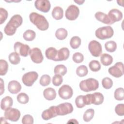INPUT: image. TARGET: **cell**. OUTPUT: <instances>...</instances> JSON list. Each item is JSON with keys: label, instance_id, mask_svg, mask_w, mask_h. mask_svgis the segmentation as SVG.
<instances>
[{"label": "cell", "instance_id": "cell-29", "mask_svg": "<svg viewBox=\"0 0 124 124\" xmlns=\"http://www.w3.org/2000/svg\"><path fill=\"white\" fill-rule=\"evenodd\" d=\"M54 72L55 74L60 75L62 76H64L67 73V68L64 65L59 64L55 67Z\"/></svg>", "mask_w": 124, "mask_h": 124}, {"label": "cell", "instance_id": "cell-13", "mask_svg": "<svg viewBox=\"0 0 124 124\" xmlns=\"http://www.w3.org/2000/svg\"><path fill=\"white\" fill-rule=\"evenodd\" d=\"M58 93L61 98L64 100L68 99L73 95V89L70 86L64 84L59 88Z\"/></svg>", "mask_w": 124, "mask_h": 124}, {"label": "cell", "instance_id": "cell-36", "mask_svg": "<svg viewBox=\"0 0 124 124\" xmlns=\"http://www.w3.org/2000/svg\"><path fill=\"white\" fill-rule=\"evenodd\" d=\"M17 100L20 104H27L29 100V96L24 93H19L17 96Z\"/></svg>", "mask_w": 124, "mask_h": 124}, {"label": "cell", "instance_id": "cell-38", "mask_svg": "<svg viewBox=\"0 0 124 124\" xmlns=\"http://www.w3.org/2000/svg\"><path fill=\"white\" fill-rule=\"evenodd\" d=\"M75 103L77 108H83L86 105L84 95H79L75 99Z\"/></svg>", "mask_w": 124, "mask_h": 124}, {"label": "cell", "instance_id": "cell-4", "mask_svg": "<svg viewBox=\"0 0 124 124\" xmlns=\"http://www.w3.org/2000/svg\"><path fill=\"white\" fill-rule=\"evenodd\" d=\"M113 34V29L109 26L99 28L95 32V36L100 40H105L110 38L112 37Z\"/></svg>", "mask_w": 124, "mask_h": 124}, {"label": "cell", "instance_id": "cell-20", "mask_svg": "<svg viewBox=\"0 0 124 124\" xmlns=\"http://www.w3.org/2000/svg\"><path fill=\"white\" fill-rule=\"evenodd\" d=\"M43 95L45 99L47 100H53L56 96V91L52 88H47L44 90Z\"/></svg>", "mask_w": 124, "mask_h": 124}, {"label": "cell", "instance_id": "cell-33", "mask_svg": "<svg viewBox=\"0 0 124 124\" xmlns=\"http://www.w3.org/2000/svg\"><path fill=\"white\" fill-rule=\"evenodd\" d=\"M94 114V110L93 109L90 108L85 111L83 114V118L85 122H90L93 117Z\"/></svg>", "mask_w": 124, "mask_h": 124}, {"label": "cell", "instance_id": "cell-24", "mask_svg": "<svg viewBox=\"0 0 124 124\" xmlns=\"http://www.w3.org/2000/svg\"><path fill=\"white\" fill-rule=\"evenodd\" d=\"M103 95L99 92H96L92 94V104L99 105L104 101Z\"/></svg>", "mask_w": 124, "mask_h": 124}, {"label": "cell", "instance_id": "cell-34", "mask_svg": "<svg viewBox=\"0 0 124 124\" xmlns=\"http://www.w3.org/2000/svg\"><path fill=\"white\" fill-rule=\"evenodd\" d=\"M0 75L4 76L6 75L8 70V62L4 60H0Z\"/></svg>", "mask_w": 124, "mask_h": 124}, {"label": "cell", "instance_id": "cell-48", "mask_svg": "<svg viewBox=\"0 0 124 124\" xmlns=\"http://www.w3.org/2000/svg\"><path fill=\"white\" fill-rule=\"evenodd\" d=\"M75 2H76V3H77L79 5H81V4H82V3L84 2V0H82V1H81V0H78V1L75 0Z\"/></svg>", "mask_w": 124, "mask_h": 124}, {"label": "cell", "instance_id": "cell-37", "mask_svg": "<svg viewBox=\"0 0 124 124\" xmlns=\"http://www.w3.org/2000/svg\"><path fill=\"white\" fill-rule=\"evenodd\" d=\"M114 98L116 100L121 101L124 99V89L123 88H118L114 92Z\"/></svg>", "mask_w": 124, "mask_h": 124}, {"label": "cell", "instance_id": "cell-42", "mask_svg": "<svg viewBox=\"0 0 124 124\" xmlns=\"http://www.w3.org/2000/svg\"><path fill=\"white\" fill-rule=\"evenodd\" d=\"M63 79L60 75L56 74L52 78V83L55 86H59L62 83Z\"/></svg>", "mask_w": 124, "mask_h": 124}, {"label": "cell", "instance_id": "cell-16", "mask_svg": "<svg viewBox=\"0 0 124 124\" xmlns=\"http://www.w3.org/2000/svg\"><path fill=\"white\" fill-rule=\"evenodd\" d=\"M108 16L113 23H114L115 22L119 21L123 18L122 12L117 9H112L110 10L108 12Z\"/></svg>", "mask_w": 124, "mask_h": 124}, {"label": "cell", "instance_id": "cell-18", "mask_svg": "<svg viewBox=\"0 0 124 124\" xmlns=\"http://www.w3.org/2000/svg\"><path fill=\"white\" fill-rule=\"evenodd\" d=\"M70 55V51L68 48L62 47L58 51L56 61H65L68 59Z\"/></svg>", "mask_w": 124, "mask_h": 124}, {"label": "cell", "instance_id": "cell-28", "mask_svg": "<svg viewBox=\"0 0 124 124\" xmlns=\"http://www.w3.org/2000/svg\"><path fill=\"white\" fill-rule=\"evenodd\" d=\"M36 36V33L34 31L31 30H26L23 34V38L28 41H31L33 40Z\"/></svg>", "mask_w": 124, "mask_h": 124}, {"label": "cell", "instance_id": "cell-11", "mask_svg": "<svg viewBox=\"0 0 124 124\" xmlns=\"http://www.w3.org/2000/svg\"><path fill=\"white\" fill-rule=\"evenodd\" d=\"M58 115H65L71 113L73 111L72 105L68 102L60 104L56 106Z\"/></svg>", "mask_w": 124, "mask_h": 124}, {"label": "cell", "instance_id": "cell-1", "mask_svg": "<svg viewBox=\"0 0 124 124\" xmlns=\"http://www.w3.org/2000/svg\"><path fill=\"white\" fill-rule=\"evenodd\" d=\"M23 22V19L19 15H14L10 19L4 28V33L8 35H14L17 28L20 26Z\"/></svg>", "mask_w": 124, "mask_h": 124}, {"label": "cell", "instance_id": "cell-27", "mask_svg": "<svg viewBox=\"0 0 124 124\" xmlns=\"http://www.w3.org/2000/svg\"><path fill=\"white\" fill-rule=\"evenodd\" d=\"M8 58L10 63L14 65L18 64L20 61V58L19 54L16 52L11 53L9 55Z\"/></svg>", "mask_w": 124, "mask_h": 124}, {"label": "cell", "instance_id": "cell-2", "mask_svg": "<svg viewBox=\"0 0 124 124\" xmlns=\"http://www.w3.org/2000/svg\"><path fill=\"white\" fill-rule=\"evenodd\" d=\"M29 18L31 22L35 25L37 29L41 31H46L49 27V23L46 17L42 15L35 12L30 14Z\"/></svg>", "mask_w": 124, "mask_h": 124}, {"label": "cell", "instance_id": "cell-19", "mask_svg": "<svg viewBox=\"0 0 124 124\" xmlns=\"http://www.w3.org/2000/svg\"><path fill=\"white\" fill-rule=\"evenodd\" d=\"M94 16H95V18L97 20H98L104 24H108V25H111V24H113V22L109 19L108 15H107L103 12H97L95 14Z\"/></svg>", "mask_w": 124, "mask_h": 124}, {"label": "cell", "instance_id": "cell-17", "mask_svg": "<svg viewBox=\"0 0 124 124\" xmlns=\"http://www.w3.org/2000/svg\"><path fill=\"white\" fill-rule=\"evenodd\" d=\"M21 84L16 80L10 81L8 84V90L12 94L17 93L21 91Z\"/></svg>", "mask_w": 124, "mask_h": 124}, {"label": "cell", "instance_id": "cell-8", "mask_svg": "<svg viewBox=\"0 0 124 124\" xmlns=\"http://www.w3.org/2000/svg\"><path fill=\"white\" fill-rule=\"evenodd\" d=\"M20 117V111L15 108H9L5 110L4 117L6 119L12 121L17 122Z\"/></svg>", "mask_w": 124, "mask_h": 124}, {"label": "cell", "instance_id": "cell-12", "mask_svg": "<svg viewBox=\"0 0 124 124\" xmlns=\"http://www.w3.org/2000/svg\"><path fill=\"white\" fill-rule=\"evenodd\" d=\"M29 55L31 61L35 63H40L43 61L44 57L41 50L38 47H34L30 49Z\"/></svg>", "mask_w": 124, "mask_h": 124}, {"label": "cell", "instance_id": "cell-6", "mask_svg": "<svg viewBox=\"0 0 124 124\" xmlns=\"http://www.w3.org/2000/svg\"><path fill=\"white\" fill-rule=\"evenodd\" d=\"M88 49L92 55L95 57L100 56L102 52L101 44L96 40H92L89 43Z\"/></svg>", "mask_w": 124, "mask_h": 124}, {"label": "cell", "instance_id": "cell-30", "mask_svg": "<svg viewBox=\"0 0 124 124\" xmlns=\"http://www.w3.org/2000/svg\"><path fill=\"white\" fill-rule=\"evenodd\" d=\"M81 42V39L78 36H75L71 38L70 41V45L72 48L77 49L80 46Z\"/></svg>", "mask_w": 124, "mask_h": 124}, {"label": "cell", "instance_id": "cell-23", "mask_svg": "<svg viewBox=\"0 0 124 124\" xmlns=\"http://www.w3.org/2000/svg\"><path fill=\"white\" fill-rule=\"evenodd\" d=\"M52 17L56 20L61 19L63 16V11L62 7L60 6L55 7L51 13Z\"/></svg>", "mask_w": 124, "mask_h": 124}, {"label": "cell", "instance_id": "cell-26", "mask_svg": "<svg viewBox=\"0 0 124 124\" xmlns=\"http://www.w3.org/2000/svg\"><path fill=\"white\" fill-rule=\"evenodd\" d=\"M67 35L68 32L67 30L62 28L57 29L55 32L56 37L60 40H63L65 39L67 36Z\"/></svg>", "mask_w": 124, "mask_h": 124}, {"label": "cell", "instance_id": "cell-40", "mask_svg": "<svg viewBox=\"0 0 124 124\" xmlns=\"http://www.w3.org/2000/svg\"><path fill=\"white\" fill-rule=\"evenodd\" d=\"M102 85L103 88L105 89H109L113 85V81L111 78L108 77H106L103 78L102 80Z\"/></svg>", "mask_w": 124, "mask_h": 124}, {"label": "cell", "instance_id": "cell-32", "mask_svg": "<svg viewBox=\"0 0 124 124\" xmlns=\"http://www.w3.org/2000/svg\"><path fill=\"white\" fill-rule=\"evenodd\" d=\"M88 73V70L86 66L84 65H81L78 67L76 69L77 75L80 77H85L87 75Z\"/></svg>", "mask_w": 124, "mask_h": 124}, {"label": "cell", "instance_id": "cell-41", "mask_svg": "<svg viewBox=\"0 0 124 124\" xmlns=\"http://www.w3.org/2000/svg\"><path fill=\"white\" fill-rule=\"evenodd\" d=\"M73 61L77 63H79L82 62L84 60V56L80 52L75 53L72 57Z\"/></svg>", "mask_w": 124, "mask_h": 124}, {"label": "cell", "instance_id": "cell-46", "mask_svg": "<svg viewBox=\"0 0 124 124\" xmlns=\"http://www.w3.org/2000/svg\"><path fill=\"white\" fill-rule=\"evenodd\" d=\"M0 84H1V87H0V95H2L4 91V83L3 79L2 78H0Z\"/></svg>", "mask_w": 124, "mask_h": 124}, {"label": "cell", "instance_id": "cell-15", "mask_svg": "<svg viewBox=\"0 0 124 124\" xmlns=\"http://www.w3.org/2000/svg\"><path fill=\"white\" fill-rule=\"evenodd\" d=\"M58 115L56 106H51L49 108L45 110L42 113L41 116L43 119L47 121L55 117Z\"/></svg>", "mask_w": 124, "mask_h": 124}, {"label": "cell", "instance_id": "cell-14", "mask_svg": "<svg viewBox=\"0 0 124 124\" xmlns=\"http://www.w3.org/2000/svg\"><path fill=\"white\" fill-rule=\"evenodd\" d=\"M34 6L39 11L47 13L50 9L51 4L48 0H36L34 2Z\"/></svg>", "mask_w": 124, "mask_h": 124}, {"label": "cell", "instance_id": "cell-47", "mask_svg": "<svg viewBox=\"0 0 124 124\" xmlns=\"http://www.w3.org/2000/svg\"><path fill=\"white\" fill-rule=\"evenodd\" d=\"M67 124H78V122L77 121V120L75 119H72L69 120V121L67 123Z\"/></svg>", "mask_w": 124, "mask_h": 124}, {"label": "cell", "instance_id": "cell-43", "mask_svg": "<svg viewBox=\"0 0 124 124\" xmlns=\"http://www.w3.org/2000/svg\"><path fill=\"white\" fill-rule=\"evenodd\" d=\"M115 111L116 113L119 116L124 115V104H119L116 105L115 108Z\"/></svg>", "mask_w": 124, "mask_h": 124}, {"label": "cell", "instance_id": "cell-39", "mask_svg": "<svg viewBox=\"0 0 124 124\" xmlns=\"http://www.w3.org/2000/svg\"><path fill=\"white\" fill-rule=\"evenodd\" d=\"M51 82V78L48 75H44L41 76L40 79V84L42 86H48Z\"/></svg>", "mask_w": 124, "mask_h": 124}, {"label": "cell", "instance_id": "cell-21", "mask_svg": "<svg viewBox=\"0 0 124 124\" xmlns=\"http://www.w3.org/2000/svg\"><path fill=\"white\" fill-rule=\"evenodd\" d=\"M13 104V100L12 97L6 96L3 98L0 102V108L2 110H6L11 107Z\"/></svg>", "mask_w": 124, "mask_h": 124}, {"label": "cell", "instance_id": "cell-35", "mask_svg": "<svg viewBox=\"0 0 124 124\" xmlns=\"http://www.w3.org/2000/svg\"><path fill=\"white\" fill-rule=\"evenodd\" d=\"M89 66L90 70L93 72H97L101 69V64L100 62L96 60H92L89 63Z\"/></svg>", "mask_w": 124, "mask_h": 124}, {"label": "cell", "instance_id": "cell-25", "mask_svg": "<svg viewBox=\"0 0 124 124\" xmlns=\"http://www.w3.org/2000/svg\"><path fill=\"white\" fill-rule=\"evenodd\" d=\"M100 61L103 65L105 66H108L112 63L113 58L111 55L107 53H104L101 56Z\"/></svg>", "mask_w": 124, "mask_h": 124}, {"label": "cell", "instance_id": "cell-45", "mask_svg": "<svg viewBox=\"0 0 124 124\" xmlns=\"http://www.w3.org/2000/svg\"><path fill=\"white\" fill-rule=\"evenodd\" d=\"M22 123L23 124H33V118L30 114L25 115L22 119Z\"/></svg>", "mask_w": 124, "mask_h": 124}, {"label": "cell", "instance_id": "cell-31", "mask_svg": "<svg viewBox=\"0 0 124 124\" xmlns=\"http://www.w3.org/2000/svg\"><path fill=\"white\" fill-rule=\"evenodd\" d=\"M105 47L107 51L113 52L117 48L116 43L113 41H108L105 43Z\"/></svg>", "mask_w": 124, "mask_h": 124}, {"label": "cell", "instance_id": "cell-3", "mask_svg": "<svg viewBox=\"0 0 124 124\" xmlns=\"http://www.w3.org/2000/svg\"><path fill=\"white\" fill-rule=\"evenodd\" d=\"M99 87L98 81L93 78H89L82 80L79 83L80 89L85 92L95 91Z\"/></svg>", "mask_w": 124, "mask_h": 124}, {"label": "cell", "instance_id": "cell-10", "mask_svg": "<svg viewBox=\"0 0 124 124\" xmlns=\"http://www.w3.org/2000/svg\"><path fill=\"white\" fill-rule=\"evenodd\" d=\"M79 10L78 6L75 5H71L68 6L66 10L65 16L66 18L69 20H75L78 16Z\"/></svg>", "mask_w": 124, "mask_h": 124}, {"label": "cell", "instance_id": "cell-44", "mask_svg": "<svg viewBox=\"0 0 124 124\" xmlns=\"http://www.w3.org/2000/svg\"><path fill=\"white\" fill-rule=\"evenodd\" d=\"M0 24H2L6 20L8 13L7 11L3 8H0Z\"/></svg>", "mask_w": 124, "mask_h": 124}, {"label": "cell", "instance_id": "cell-7", "mask_svg": "<svg viewBox=\"0 0 124 124\" xmlns=\"http://www.w3.org/2000/svg\"><path fill=\"white\" fill-rule=\"evenodd\" d=\"M108 73L115 78H120L124 74V64L122 62H117L113 66L109 68Z\"/></svg>", "mask_w": 124, "mask_h": 124}, {"label": "cell", "instance_id": "cell-5", "mask_svg": "<svg viewBox=\"0 0 124 124\" xmlns=\"http://www.w3.org/2000/svg\"><path fill=\"white\" fill-rule=\"evenodd\" d=\"M38 77V75L36 72L31 71L26 73L23 75L22 81L25 86L31 87L37 79Z\"/></svg>", "mask_w": 124, "mask_h": 124}, {"label": "cell", "instance_id": "cell-9", "mask_svg": "<svg viewBox=\"0 0 124 124\" xmlns=\"http://www.w3.org/2000/svg\"><path fill=\"white\" fill-rule=\"evenodd\" d=\"M14 50L19 55L23 57H27L29 55L30 47L29 45L24 44L20 42H16L14 46Z\"/></svg>", "mask_w": 124, "mask_h": 124}, {"label": "cell", "instance_id": "cell-22", "mask_svg": "<svg viewBox=\"0 0 124 124\" xmlns=\"http://www.w3.org/2000/svg\"><path fill=\"white\" fill-rule=\"evenodd\" d=\"M57 54L58 50L53 47H48L45 51V55L46 58L54 61H56Z\"/></svg>", "mask_w": 124, "mask_h": 124}]
</instances>
